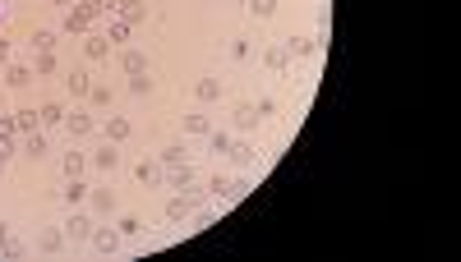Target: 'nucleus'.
<instances>
[{
	"label": "nucleus",
	"mask_w": 461,
	"mask_h": 262,
	"mask_svg": "<svg viewBox=\"0 0 461 262\" xmlns=\"http://www.w3.org/2000/svg\"><path fill=\"white\" fill-rule=\"evenodd\" d=\"M92 28V10H88V0H74L65 10V33H88Z\"/></svg>",
	"instance_id": "1"
},
{
	"label": "nucleus",
	"mask_w": 461,
	"mask_h": 262,
	"mask_svg": "<svg viewBox=\"0 0 461 262\" xmlns=\"http://www.w3.org/2000/svg\"><path fill=\"white\" fill-rule=\"evenodd\" d=\"M60 230H65V240L83 244V240H92V217H88V212H74V217H69Z\"/></svg>",
	"instance_id": "2"
},
{
	"label": "nucleus",
	"mask_w": 461,
	"mask_h": 262,
	"mask_svg": "<svg viewBox=\"0 0 461 262\" xmlns=\"http://www.w3.org/2000/svg\"><path fill=\"white\" fill-rule=\"evenodd\" d=\"M65 129H69V138H88L97 129V120H92L88 110H65Z\"/></svg>",
	"instance_id": "3"
},
{
	"label": "nucleus",
	"mask_w": 461,
	"mask_h": 262,
	"mask_svg": "<svg viewBox=\"0 0 461 262\" xmlns=\"http://www.w3.org/2000/svg\"><path fill=\"white\" fill-rule=\"evenodd\" d=\"M286 55H291V60H305V55H319V42H314V37H300V33H291L286 37Z\"/></svg>",
	"instance_id": "4"
},
{
	"label": "nucleus",
	"mask_w": 461,
	"mask_h": 262,
	"mask_svg": "<svg viewBox=\"0 0 461 262\" xmlns=\"http://www.w3.org/2000/svg\"><path fill=\"white\" fill-rule=\"evenodd\" d=\"M92 249H97V253H116V249H121V230L92 226Z\"/></svg>",
	"instance_id": "5"
},
{
	"label": "nucleus",
	"mask_w": 461,
	"mask_h": 262,
	"mask_svg": "<svg viewBox=\"0 0 461 262\" xmlns=\"http://www.w3.org/2000/svg\"><path fill=\"white\" fill-rule=\"evenodd\" d=\"M116 147H121V143H102V147L88 157V161L97 166V170H116V166H121V152H116Z\"/></svg>",
	"instance_id": "6"
},
{
	"label": "nucleus",
	"mask_w": 461,
	"mask_h": 262,
	"mask_svg": "<svg viewBox=\"0 0 461 262\" xmlns=\"http://www.w3.org/2000/svg\"><path fill=\"white\" fill-rule=\"evenodd\" d=\"M19 152H23V157H33V161H42V157H46V152H51V147H46V138H42V133H37V129H33V133H23V143H19Z\"/></svg>",
	"instance_id": "7"
},
{
	"label": "nucleus",
	"mask_w": 461,
	"mask_h": 262,
	"mask_svg": "<svg viewBox=\"0 0 461 262\" xmlns=\"http://www.w3.org/2000/svg\"><path fill=\"white\" fill-rule=\"evenodd\" d=\"M189 212H194V203H189L185 194H176V198H171V203H166V212H162V217L171 221V226H180V221H185Z\"/></svg>",
	"instance_id": "8"
},
{
	"label": "nucleus",
	"mask_w": 461,
	"mask_h": 262,
	"mask_svg": "<svg viewBox=\"0 0 461 262\" xmlns=\"http://www.w3.org/2000/svg\"><path fill=\"white\" fill-rule=\"evenodd\" d=\"M65 87L74 92V97H88V92H92V74H88V69H69V74H65Z\"/></svg>",
	"instance_id": "9"
},
{
	"label": "nucleus",
	"mask_w": 461,
	"mask_h": 262,
	"mask_svg": "<svg viewBox=\"0 0 461 262\" xmlns=\"http://www.w3.org/2000/svg\"><path fill=\"white\" fill-rule=\"evenodd\" d=\"M134 175H139L148 189H153V184H166V166H157V161H139V166H134Z\"/></svg>",
	"instance_id": "10"
},
{
	"label": "nucleus",
	"mask_w": 461,
	"mask_h": 262,
	"mask_svg": "<svg viewBox=\"0 0 461 262\" xmlns=\"http://www.w3.org/2000/svg\"><path fill=\"white\" fill-rule=\"evenodd\" d=\"M263 65L273 69V74H282V69H291V55H286V46H263Z\"/></svg>",
	"instance_id": "11"
},
{
	"label": "nucleus",
	"mask_w": 461,
	"mask_h": 262,
	"mask_svg": "<svg viewBox=\"0 0 461 262\" xmlns=\"http://www.w3.org/2000/svg\"><path fill=\"white\" fill-rule=\"evenodd\" d=\"M102 133H106V143H125L130 138V120H125V115H106Z\"/></svg>",
	"instance_id": "12"
},
{
	"label": "nucleus",
	"mask_w": 461,
	"mask_h": 262,
	"mask_svg": "<svg viewBox=\"0 0 461 262\" xmlns=\"http://www.w3.org/2000/svg\"><path fill=\"white\" fill-rule=\"evenodd\" d=\"M37 120H42L46 129H55V124H65V106H60V101H42V106H37Z\"/></svg>",
	"instance_id": "13"
},
{
	"label": "nucleus",
	"mask_w": 461,
	"mask_h": 262,
	"mask_svg": "<svg viewBox=\"0 0 461 262\" xmlns=\"http://www.w3.org/2000/svg\"><path fill=\"white\" fill-rule=\"evenodd\" d=\"M166 184H171V189H189V184H194V166H189V161L171 166V170H166Z\"/></svg>",
	"instance_id": "14"
},
{
	"label": "nucleus",
	"mask_w": 461,
	"mask_h": 262,
	"mask_svg": "<svg viewBox=\"0 0 461 262\" xmlns=\"http://www.w3.org/2000/svg\"><path fill=\"white\" fill-rule=\"evenodd\" d=\"M83 51H88V60H106V55H111V37L106 33H88Z\"/></svg>",
	"instance_id": "15"
},
{
	"label": "nucleus",
	"mask_w": 461,
	"mask_h": 262,
	"mask_svg": "<svg viewBox=\"0 0 461 262\" xmlns=\"http://www.w3.org/2000/svg\"><path fill=\"white\" fill-rule=\"evenodd\" d=\"M230 161H235V166H254V161H259V147H254V143H230Z\"/></svg>",
	"instance_id": "16"
},
{
	"label": "nucleus",
	"mask_w": 461,
	"mask_h": 262,
	"mask_svg": "<svg viewBox=\"0 0 461 262\" xmlns=\"http://www.w3.org/2000/svg\"><path fill=\"white\" fill-rule=\"evenodd\" d=\"M116 14H121L125 23H143V19H148V5H143V0H121V10H116Z\"/></svg>",
	"instance_id": "17"
},
{
	"label": "nucleus",
	"mask_w": 461,
	"mask_h": 262,
	"mask_svg": "<svg viewBox=\"0 0 461 262\" xmlns=\"http://www.w3.org/2000/svg\"><path fill=\"white\" fill-rule=\"evenodd\" d=\"M121 69H125V74H143V69H148V55L130 46V51H121Z\"/></svg>",
	"instance_id": "18"
},
{
	"label": "nucleus",
	"mask_w": 461,
	"mask_h": 262,
	"mask_svg": "<svg viewBox=\"0 0 461 262\" xmlns=\"http://www.w3.org/2000/svg\"><path fill=\"white\" fill-rule=\"evenodd\" d=\"M130 28L134 23H125L121 14H111V23H106V37H111V46H121V42H130Z\"/></svg>",
	"instance_id": "19"
},
{
	"label": "nucleus",
	"mask_w": 461,
	"mask_h": 262,
	"mask_svg": "<svg viewBox=\"0 0 461 262\" xmlns=\"http://www.w3.org/2000/svg\"><path fill=\"white\" fill-rule=\"evenodd\" d=\"M60 166H65L69 180H78V175L88 170V152H78V147H74V152H65V161H60Z\"/></svg>",
	"instance_id": "20"
},
{
	"label": "nucleus",
	"mask_w": 461,
	"mask_h": 262,
	"mask_svg": "<svg viewBox=\"0 0 461 262\" xmlns=\"http://www.w3.org/2000/svg\"><path fill=\"white\" fill-rule=\"evenodd\" d=\"M37 249H42V253H60V249H65V230H42V235H37Z\"/></svg>",
	"instance_id": "21"
},
{
	"label": "nucleus",
	"mask_w": 461,
	"mask_h": 262,
	"mask_svg": "<svg viewBox=\"0 0 461 262\" xmlns=\"http://www.w3.org/2000/svg\"><path fill=\"white\" fill-rule=\"evenodd\" d=\"M60 198H65L69 208H78V203H83V198H88V184H83V175H78V180H69V184L60 189Z\"/></svg>",
	"instance_id": "22"
},
{
	"label": "nucleus",
	"mask_w": 461,
	"mask_h": 262,
	"mask_svg": "<svg viewBox=\"0 0 461 262\" xmlns=\"http://www.w3.org/2000/svg\"><path fill=\"white\" fill-rule=\"evenodd\" d=\"M194 92H198V101H221V78H198Z\"/></svg>",
	"instance_id": "23"
},
{
	"label": "nucleus",
	"mask_w": 461,
	"mask_h": 262,
	"mask_svg": "<svg viewBox=\"0 0 461 262\" xmlns=\"http://www.w3.org/2000/svg\"><path fill=\"white\" fill-rule=\"evenodd\" d=\"M259 124V110H254V101H240L235 106V129H254Z\"/></svg>",
	"instance_id": "24"
},
{
	"label": "nucleus",
	"mask_w": 461,
	"mask_h": 262,
	"mask_svg": "<svg viewBox=\"0 0 461 262\" xmlns=\"http://www.w3.org/2000/svg\"><path fill=\"white\" fill-rule=\"evenodd\" d=\"M88 198L97 212H116V189H88Z\"/></svg>",
	"instance_id": "25"
},
{
	"label": "nucleus",
	"mask_w": 461,
	"mask_h": 262,
	"mask_svg": "<svg viewBox=\"0 0 461 262\" xmlns=\"http://www.w3.org/2000/svg\"><path fill=\"white\" fill-rule=\"evenodd\" d=\"M5 83H10V87H28V83H33V69H28V65H10V69H5Z\"/></svg>",
	"instance_id": "26"
},
{
	"label": "nucleus",
	"mask_w": 461,
	"mask_h": 262,
	"mask_svg": "<svg viewBox=\"0 0 461 262\" xmlns=\"http://www.w3.org/2000/svg\"><path fill=\"white\" fill-rule=\"evenodd\" d=\"M55 69H60V60H55L51 51H37V65H33V74H37V78H51Z\"/></svg>",
	"instance_id": "27"
},
{
	"label": "nucleus",
	"mask_w": 461,
	"mask_h": 262,
	"mask_svg": "<svg viewBox=\"0 0 461 262\" xmlns=\"http://www.w3.org/2000/svg\"><path fill=\"white\" fill-rule=\"evenodd\" d=\"M185 133H194V138H208V133H212L208 115H185Z\"/></svg>",
	"instance_id": "28"
},
{
	"label": "nucleus",
	"mask_w": 461,
	"mask_h": 262,
	"mask_svg": "<svg viewBox=\"0 0 461 262\" xmlns=\"http://www.w3.org/2000/svg\"><path fill=\"white\" fill-rule=\"evenodd\" d=\"M189 147H185V143H171V147H166V152H162V166H166V170H171V166H180V161H189Z\"/></svg>",
	"instance_id": "29"
},
{
	"label": "nucleus",
	"mask_w": 461,
	"mask_h": 262,
	"mask_svg": "<svg viewBox=\"0 0 461 262\" xmlns=\"http://www.w3.org/2000/svg\"><path fill=\"white\" fill-rule=\"evenodd\" d=\"M249 14H254L259 23H263V19H273V14H277V0H249Z\"/></svg>",
	"instance_id": "30"
},
{
	"label": "nucleus",
	"mask_w": 461,
	"mask_h": 262,
	"mask_svg": "<svg viewBox=\"0 0 461 262\" xmlns=\"http://www.w3.org/2000/svg\"><path fill=\"white\" fill-rule=\"evenodd\" d=\"M130 92H134V97H148V92H153V78H148V69H143V74H130Z\"/></svg>",
	"instance_id": "31"
},
{
	"label": "nucleus",
	"mask_w": 461,
	"mask_h": 262,
	"mask_svg": "<svg viewBox=\"0 0 461 262\" xmlns=\"http://www.w3.org/2000/svg\"><path fill=\"white\" fill-rule=\"evenodd\" d=\"M14 124H19V138H23V133H33L42 120H37V110H19V115H14Z\"/></svg>",
	"instance_id": "32"
},
{
	"label": "nucleus",
	"mask_w": 461,
	"mask_h": 262,
	"mask_svg": "<svg viewBox=\"0 0 461 262\" xmlns=\"http://www.w3.org/2000/svg\"><path fill=\"white\" fill-rule=\"evenodd\" d=\"M230 143H235V138H230V133H208V152L226 157V152H230Z\"/></svg>",
	"instance_id": "33"
},
{
	"label": "nucleus",
	"mask_w": 461,
	"mask_h": 262,
	"mask_svg": "<svg viewBox=\"0 0 461 262\" xmlns=\"http://www.w3.org/2000/svg\"><path fill=\"white\" fill-rule=\"evenodd\" d=\"M88 101H92V106H97V110H106V106H111V87H102V83H92V92H88Z\"/></svg>",
	"instance_id": "34"
},
{
	"label": "nucleus",
	"mask_w": 461,
	"mask_h": 262,
	"mask_svg": "<svg viewBox=\"0 0 461 262\" xmlns=\"http://www.w3.org/2000/svg\"><path fill=\"white\" fill-rule=\"evenodd\" d=\"M88 10H92V19H97V14H106V19H111V14L121 10V0H88Z\"/></svg>",
	"instance_id": "35"
},
{
	"label": "nucleus",
	"mask_w": 461,
	"mask_h": 262,
	"mask_svg": "<svg viewBox=\"0 0 461 262\" xmlns=\"http://www.w3.org/2000/svg\"><path fill=\"white\" fill-rule=\"evenodd\" d=\"M116 230H121V240H134V235L143 230V221L139 217H121V226H116Z\"/></svg>",
	"instance_id": "36"
},
{
	"label": "nucleus",
	"mask_w": 461,
	"mask_h": 262,
	"mask_svg": "<svg viewBox=\"0 0 461 262\" xmlns=\"http://www.w3.org/2000/svg\"><path fill=\"white\" fill-rule=\"evenodd\" d=\"M33 51H55V33L37 28V33H33Z\"/></svg>",
	"instance_id": "37"
},
{
	"label": "nucleus",
	"mask_w": 461,
	"mask_h": 262,
	"mask_svg": "<svg viewBox=\"0 0 461 262\" xmlns=\"http://www.w3.org/2000/svg\"><path fill=\"white\" fill-rule=\"evenodd\" d=\"M254 110H259V120H273V115H277V101L273 97H259V101H254Z\"/></svg>",
	"instance_id": "38"
},
{
	"label": "nucleus",
	"mask_w": 461,
	"mask_h": 262,
	"mask_svg": "<svg viewBox=\"0 0 461 262\" xmlns=\"http://www.w3.org/2000/svg\"><path fill=\"white\" fill-rule=\"evenodd\" d=\"M0 138H19V124H14V115H0Z\"/></svg>",
	"instance_id": "39"
},
{
	"label": "nucleus",
	"mask_w": 461,
	"mask_h": 262,
	"mask_svg": "<svg viewBox=\"0 0 461 262\" xmlns=\"http://www.w3.org/2000/svg\"><path fill=\"white\" fill-rule=\"evenodd\" d=\"M0 258H23V244L19 240H5V244H0Z\"/></svg>",
	"instance_id": "40"
},
{
	"label": "nucleus",
	"mask_w": 461,
	"mask_h": 262,
	"mask_svg": "<svg viewBox=\"0 0 461 262\" xmlns=\"http://www.w3.org/2000/svg\"><path fill=\"white\" fill-rule=\"evenodd\" d=\"M14 152H19V143H14V138H0V166L10 161V157H14Z\"/></svg>",
	"instance_id": "41"
},
{
	"label": "nucleus",
	"mask_w": 461,
	"mask_h": 262,
	"mask_svg": "<svg viewBox=\"0 0 461 262\" xmlns=\"http://www.w3.org/2000/svg\"><path fill=\"white\" fill-rule=\"evenodd\" d=\"M230 55L235 60H249V42H230Z\"/></svg>",
	"instance_id": "42"
},
{
	"label": "nucleus",
	"mask_w": 461,
	"mask_h": 262,
	"mask_svg": "<svg viewBox=\"0 0 461 262\" xmlns=\"http://www.w3.org/2000/svg\"><path fill=\"white\" fill-rule=\"evenodd\" d=\"M0 65H10V42H5V33H0Z\"/></svg>",
	"instance_id": "43"
},
{
	"label": "nucleus",
	"mask_w": 461,
	"mask_h": 262,
	"mask_svg": "<svg viewBox=\"0 0 461 262\" xmlns=\"http://www.w3.org/2000/svg\"><path fill=\"white\" fill-rule=\"evenodd\" d=\"M10 230H14V226H10V221H0V244L10 240Z\"/></svg>",
	"instance_id": "44"
},
{
	"label": "nucleus",
	"mask_w": 461,
	"mask_h": 262,
	"mask_svg": "<svg viewBox=\"0 0 461 262\" xmlns=\"http://www.w3.org/2000/svg\"><path fill=\"white\" fill-rule=\"evenodd\" d=\"M230 5H249V0H230Z\"/></svg>",
	"instance_id": "45"
},
{
	"label": "nucleus",
	"mask_w": 461,
	"mask_h": 262,
	"mask_svg": "<svg viewBox=\"0 0 461 262\" xmlns=\"http://www.w3.org/2000/svg\"><path fill=\"white\" fill-rule=\"evenodd\" d=\"M51 5H69V0H51Z\"/></svg>",
	"instance_id": "46"
}]
</instances>
